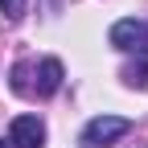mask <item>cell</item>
<instances>
[{
  "instance_id": "obj_1",
  "label": "cell",
  "mask_w": 148,
  "mask_h": 148,
  "mask_svg": "<svg viewBox=\"0 0 148 148\" xmlns=\"http://www.w3.org/2000/svg\"><path fill=\"white\" fill-rule=\"evenodd\" d=\"M111 45L123 53H140L148 58V21H136V16H123V21L111 25Z\"/></svg>"
},
{
  "instance_id": "obj_2",
  "label": "cell",
  "mask_w": 148,
  "mask_h": 148,
  "mask_svg": "<svg viewBox=\"0 0 148 148\" xmlns=\"http://www.w3.org/2000/svg\"><path fill=\"white\" fill-rule=\"evenodd\" d=\"M29 74H33V82H29V95L25 99H33V95L37 99H49L53 90L62 86V74L66 70H62L58 58H41V62H29Z\"/></svg>"
},
{
  "instance_id": "obj_3",
  "label": "cell",
  "mask_w": 148,
  "mask_h": 148,
  "mask_svg": "<svg viewBox=\"0 0 148 148\" xmlns=\"http://www.w3.org/2000/svg\"><path fill=\"white\" fill-rule=\"evenodd\" d=\"M127 132H132V119H123V115H99V119H90V123L82 127V144L103 148V144L119 140V136H127Z\"/></svg>"
},
{
  "instance_id": "obj_4",
  "label": "cell",
  "mask_w": 148,
  "mask_h": 148,
  "mask_svg": "<svg viewBox=\"0 0 148 148\" xmlns=\"http://www.w3.org/2000/svg\"><path fill=\"white\" fill-rule=\"evenodd\" d=\"M8 144L12 148H41L45 144V123L37 115H16L8 127Z\"/></svg>"
},
{
  "instance_id": "obj_5",
  "label": "cell",
  "mask_w": 148,
  "mask_h": 148,
  "mask_svg": "<svg viewBox=\"0 0 148 148\" xmlns=\"http://www.w3.org/2000/svg\"><path fill=\"white\" fill-rule=\"evenodd\" d=\"M123 82L127 86H148V62H136V66H123Z\"/></svg>"
},
{
  "instance_id": "obj_6",
  "label": "cell",
  "mask_w": 148,
  "mask_h": 148,
  "mask_svg": "<svg viewBox=\"0 0 148 148\" xmlns=\"http://www.w3.org/2000/svg\"><path fill=\"white\" fill-rule=\"evenodd\" d=\"M25 8H29V0H0V12L8 16V21H21Z\"/></svg>"
},
{
  "instance_id": "obj_7",
  "label": "cell",
  "mask_w": 148,
  "mask_h": 148,
  "mask_svg": "<svg viewBox=\"0 0 148 148\" xmlns=\"http://www.w3.org/2000/svg\"><path fill=\"white\" fill-rule=\"evenodd\" d=\"M0 148H4V140H0Z\"/></svg>"
}]
</instances>
